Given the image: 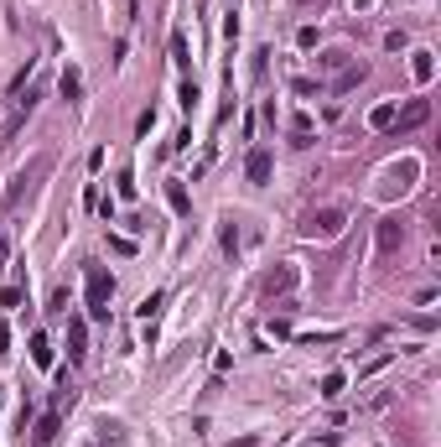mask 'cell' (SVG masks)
<instances>
[{
	"label": "cell",
	"mask_w": 441,
	"mask_h": 447,
	"mask_svg": "<svg viewBox=\"0 0 441 447\" xmlns=\"http://www.w3.org/2000/svg\"><path fill=\"white\" fill-rule=\"evenodd\" d=\"M52 172V156L42 151V156H32V162H26V167H16V177H11V188H6V198H0V203H6V208H16L21 198H32V193H37V182H42Z\"/></svg>",
	"instance_id": "1"
},
{
	"label": "cell",
	"mask_w": 441,
	"mask_h": 447,
	"mask_svg": "<svg viewBox=\"0 0 441 447\" xmlns=\"http://www.w3.org/2000/svg\"><path fill=\"white\" fill-rule=\"evenodd\" d=\"M301 240H338L343 229H348V214H343V208H312V214H301Z\"/></svg>",
	"instance_id": "2"
},
{
	"label": "cell",
	"mask_w": 441,
	"mask_h": 447,
	"mask_svg": "<svg viewBox=\"0 0 441 447\" xmlns=\"http://www.w3.org/2000/svg\"><path fill=\"white\" fill-rule=\"evenodd\" d=\"M84 281H88V318H110V297H114V276L99 266V260H88L84 266Z\"/></svg>",
	"instance_id": "3"
},
{
	"label": "cell",
	"mask_w": 441,
	"mask_h": 447,
	"mask_svg": "<svg viewBox=\"0 0 441 447\" xmlns=\"http://www.w3.org/2000/svg\"><path fill=\"white\" fill-rule=\"evenodd\" d=\"M374 245H379V255H395V250L405 245V219L384 214V219H379V229H374Z\"/></svg>",
	"instance_id": "4"
},
{
	"label": "cell",
	"mask_w": 441,
	"mask_h": 447,
	"mask_svg": "<svg viewBox=\"0 0 441 447\" xmlns=\"http://www.w3.org/2000/svg\"><path fill=\"white\" fill-rule=\"evenodd\" d=\"M270 172H275V156L265 151V146H255V151L244 156V177L255 182V188H265V182H270Z\"/></svg>",
	"instance_id": "5"
},
{
	"label": "cell",
	"mask_w": 441,
	"mask_h": 447,
	"mask_svg": "<svg viewBox=\"0 0 441 447\" xmlns=\"http://www.w3.org/2000/svg\"><path fill=\"white\" fill-rule=\"evenodd\" d=\"M431 120V99H410L405 110H395V130H421Z\"/></svg>",
	"instance_id": "6"
},
{
	"label": "cell",
	"mask_w": 441,
	"mask_h": 447,
	"mask_svg": "<svg viewBox=\"0 0 441 447\" xmlns=\"http://www.w3.org/2000/svg\"><path fill=\"white\" fill-rule=\"evenodd\" d=\"M296 281H301V271H296V266H280V271L265 276V286H260V292H265V297H286Z\"/></svg>",
	"instance_id": "7"
},
{
	"label": "cell",
	"mask_w": 441,
	"mask_h": 447,
	"mask_svg": "<svg viewBox=\"0 0 441 447\" xmlns=\"http://www.w3.org/2000/svg\"><path fill=\"white\" fill-rule=\"evenodd\" d=\"M58 427H62V406L52 401V406H47V416H42V422H37V432H32V437H37V447H52Z\"/></svg>",
	"instance_id": "8"
},
{
	"label": "cell",
	"mask_w": 441,
	"mask_h": 447,
	"mask_svg": "<svg viewBox=\"0 0 441 447\" xmlns=\"http://www.w3.org/2000/svg\"><path fill=\"white\" fill-rule=\"evenodd\" d=\"M84 354H88V323H84V318H73V323H68V359H73V364H84Z\"/></svg>",
	"instance_id": "9"
},
{
	"label": "cell",
	"mask_w": 441,
	"mask_h": 447,
	"mask_svg": "<svg viewBox=\"0 0 441 447\" xmlns=\"http://www.w3.org/2000/svg\"><path fill=\"white\" fill-rule=\"evenodd\" d=\"M410 78H416V84H431L436 78V52H410Z\"/></svg>",
	"instance_id": "10"
},
{
	"label": "cell",
	"mask_w": 441,
	"mask_h": 447,
	"mask_svg": "<svg viewBox=\"0 0 441 447\" xmlns=\"http://www.w3.org/2000/svg\"><path fill=\"white\" fill-rule=\"evenodd\" d=\"M364 78H369V68H364V63H348V68L338 73V84H332V94H348V89H358V84H364Z\"/></svg>",
	"instance_id": "11"
},
{
	"label": "cell",
	"mask_w": 441,
	"mask_h": 447,
	"mask_svg": "<svg viewBox=\"0 0 441 447\" xmlns=\"http://www.w3.org/2000/svg\"><path fill=\"white\" fill-rule=\"evenodd\" d=\"M166 203H171V214H182V219H187V214H192V198H187V188H182V177H171V182H166Z\"/></svg>",
	"instance_id": "12"
},
{
	"label": "cell",
	"mask_w": 441,
	"mask_h": 447,
	"mask_svg": "<svg viewBox=\"0 0 441 447\" xmlns=\"http://www.w3.org/2000/svg\"><path fill=\"white\" fill-rule=\"evenodd\" d=\"M58 89H62V99H68V104H78V99H84V73H78V68H62Z\"/></svg>",
	"instance_id": "13"
},
{
	"label": "cell",
	"mask_w": 441,
	"mask_h": 447,
	"mask_svg": "<svg viewBox=\"0 0 441 447\" xmlns=\"http://www.w3.org/2000/svg\"><path fill=\"white\" fill-rule=\"evenodd\" d=\"M52 359H58V354H52V338L47 333H32V364H37V370H52Z\"/></svg>",
	"instance_id": "14"
},
{
	"label": "cell",
	"mask_w": 441,
	"mask_h": 447,
	"mask_svg": "<svg viewBox=\"0 0 441 447\" xmlns=\"http://www.w3.org/2000/svg\"><path fill=\"white\" fill-rule=\"evenodd\" d=\"M291 146L296 151L312 146V115H296V120H291Z\"/></svg>",
	"instance_id": "15"
},
{
	"label": "cell",
	"mask_w": 441,
	"mask_h": 447,
	"mask_svg": "<svg viewBox=\"0 0 441 447\" xmlns=\"http://www.w3.org/2000/svg\"><path fill=\"white\" fill-rule=\"evenodd\" d=\"M416 177H421V162H400L395 172H390V188H400V193H405V188H410Z\"/></svg>",
	"instance_id": "16"
},
{
	"label": "cell",
	"mask_w": 441,
	"mask_h": 447,
	"mask_svg": "<svg viewBox=\"0 0 441 447\" xmlns=\"http://www.w3.org/2000/svg\"><path fill=\"white\" fill-rule=\"evenodd\" d=\"M369 125L374 130H395V104H374V110H369Z\"/></svg>",
	"instance_id": "17"
},
{
	"label": "cell",
	"mask_w": 441,
	"mask_h": 447,
	"mask_svg": "<svg viewBox=\"0 0 441 447\" xmlns=\"http://www.w3.org/2000/svg\"><path fill=\"white\" fill-rule=\"evenodd\" d=\"M162 302H166L162 292H151V297H145V302H140V307H136V312H140V318H145V323H151V318H156V312H162Z\"/></svg>",
	"instance_id": "18"
},
{
	"label": "cell",
	"mask_w": 441,
	"mask_h": 447,
	"mask_svg": "<svg viewBox=\"0 0 441 447\" xmlns=\"http://www.w3.org/2000/svg\"><path fill=\"white\" fill-rule=\"evenodd\" d=\"M343 396V375H327L322 380V401H338Z\"/></svg>",
	"instance_id": "19"
},
{
	"label": "cell",
	"mask_w": 441,
	"mask_h": 447,
	"mask_svg": "<svg viewBox=\"0 0 441 447\" xmlns=\"http://www.w3.org/2000/svg\"><path fill=\"white\" fill-rule=\"evenodd\" d=\"M384 47H390V52H405L410 37H405V32H384Z\"/></svg>",
	"instance_id": "20"
},
{
	"label": "cell",
	"mask_w": 441,
	"mask_h": 447,
	"mask_svg": "<svg viewBox=\"0 0 441 447\" xmlns=\"http://www.w3.org/2000/svg\"><path fill=\"white\" fill-rule=\"evenodd\" d=\"M171 58H177V68H187V37H182V32L171 37Z\"/></svg>",
	"instance_id": "21"
},
{
	"label": "cell",
	"mask_w": 441,
	"mask_h": 447,
	"mask_svg": "<svg viewBox=\"0 0 441 447\" xmlns=\"http://www.w3.org/2000/svg\"><path fill=\"white\" fill-rule=\"evenodd\" d=\"M223 250H239V224H234V219L223 224Z\"/></svg>",
	"instance_id": "22"
},
{
	"label": "cell",
	"mask_w": 441,
	"mask_h": 447,
	"mask_svg": "<svg viewBox=\"0 0 441 447\" xmlns=\"http://www.w3.org/2000/svg\"><path fill=\"white\" fill-rule=\"evenodd\" d=\"M110 250H114V255H130V250H136V240H125V234H114V240H110Z\"/></svg>",
	"instance_id": "23"
},
{
	"label": "cell",
	"mask_w": 441,
	"mask_h": 447,
	"mask_svg": "<svg viewBox=\"0 0 441 447\" xmlns=\"http://www.w3.org/2000/svg\"><path fill=\"white\" fill-rule=\"evenodd\" d=\"M0 354H11V328L0 323Z\"/></svg>",
	"instance_id": "24"
},
{
	"label": "cell",
	"mask_w": 441,
	"mask_h": 447,
	"mask_svg": "<svg viewBox=\"0 0 441 447\" xmlns=\"http://www.w3.org/2000/svg\"><path fill=\"white\" fill-rule=\"evenodd\" d=\"M11 255V240H6V234H0V260H6Z\"/></svg>",
	"instance_id": "25"
},
{
	"label": "cell",
	"mask_w": 441,
	"mask_h": 447,
	"mask_svg": "<svg viewBox=\"0 0 441 447\" xmlns=\"http://www.w3.org/2000/svg\"><path fill=\"white\" fill-rule=\"evenodd\" d=\"M296 6H327V0H296Z\"/></svg>",
	"instance_id": "26"
}]
</instances>
